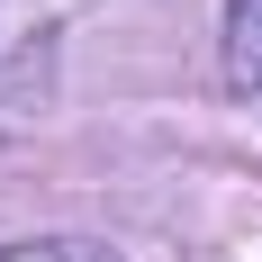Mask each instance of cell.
I'll use <instances>...</instances> for the list:
<instances>
[{
	"label": "cell",
	"mask_w": 262,
	"mask_h": 262,
	"mask_svg": "<svg viewBox=\"0 0 262 262\" xmlns=\"http://www.w3.org/2000/svg\"><path fill=\"white\" fill-rule=\"evenodd\" d=\"M0 262H118V253L81 235H36V244H0Z\"/></svg>",
	"instance_id": "7a4b0ae2"
},
{
	"label": "cell",
	"mask_w": 262,
	"mask_h": 262,
	"mask_svg": "<svg viewBox=\"0 0 262 262\" xmlns=\"http://www.w3.org/2000/svg\"><path fill=\"white\" fill-rule=\"evenodd\" d=\"M226 63H235V81H262V0H235V18H226Z\"/></svg>",
	"instance_id": "6da1fadb"
}]
</instances>
